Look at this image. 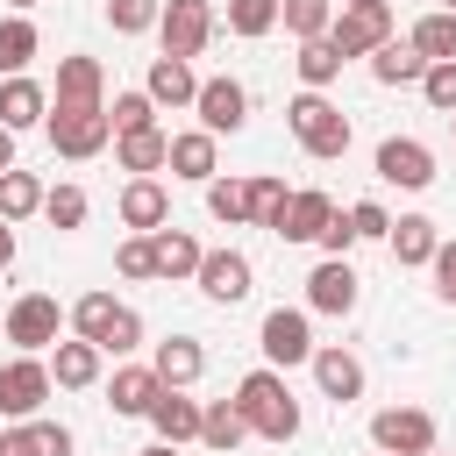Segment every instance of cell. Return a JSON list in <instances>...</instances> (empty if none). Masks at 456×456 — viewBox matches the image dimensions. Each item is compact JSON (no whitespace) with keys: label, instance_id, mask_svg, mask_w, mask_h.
<instances>
[{"label":"cell","instance_id":"cell-1","mask_svg":"<svg viewBox=\"0 0 456 456\" xmlns=\"http://www.w3.org/2000/svg\"><path fill=\"white\" fill-rule=\"evenodd\" d=\"M235 413L249 420L256 442H292V435H299V399H292L285 370H271V363H256V370L235 385Z\"/></svg>","mask_w":456,"mask_h":456},{"label":"cell","instance_id":"cell-2","mask_svg":"<svg viewBox=\"0 0 456 456\" xmlns=\"http://www.w3.org/2000/svg\"><path fill=\"white\" fill-rule=\"evenodd\" d=\"M43 135H50V150H57L64 164H93V157L114 142L107 100H100V107H64V100H50V114H43Z\"/></svg>","mask_w":456,"mask_h":456},{"label":"cell","instance_id":"cell-3","mask_svg":"<svg viewBox=\"0 0 456 456\" xmlns=\"http://www.w3.org/2000/svg\"><path fill=\"white\" fill-rule=\"evenodd\" d=\"M285 128H292V142H299L306 157H321V164L349 157V114H342L328 93H299V100L285 107Z\"/></svg>","mask_w":456,"mask_h":456},{"label":"cell","instance_id":"cell-4","mask_svg":"<svg viewBox=\"0 0 456 456\" xmlns=\"http://www.w3.org/2000/svg\"><path fill=\"white\" fill-rule=\"evenodd\" d=\"M256 349H264L271 370H299L314 356V314L306 306H271L264 328H256Z\"/></svg>","mask_w":456,"mask_h":456},{"label":"cell","instance_id":"cell-5","mask_svg":"<svg viewBox=\"0 0 456 456\" xmlns=\"http://www.w3.org/2000/svg\"><path fill=\"white\" fill-rule=\"evenodd\" d=\"M50 392H57V385H50V363H43V356L14 349V356L0 363V420H36Z\"/></svg>","mask_w":456,"mask_h":456},{"label":"cell","instance_id":"cell-6","mask_svg":"<svg viewBox=\"0 0 456 456\" xmlns=\"http://www.w3.org/2000/svg\"><path fill=\"white\" fill-rule=\"evenodd\" d=\"M435 413L428 406H378L370 413V449H385V456H428L435 449Z\"/></svg>","mask_w":456,"mask_h":456},{"label":"cell","instance_id":"cell-7","mask_svg":"<svg viewBox=\"0 0 456 456\" xmlns=\"http://www.w3.org/2000/svg\"><path fill=\"white\" fill-rule=\"evenodd\" d=\"M207 43H214V7L207 0H164L157 7V50L164 57H185L192 64Z\"/></svg>","mask_w":456,"mask_h":456},{"label":"cell","instance_id":"cell-8","mask_svg":"<svg viewBox=\"0 0 456 456\" xmlns=\"http://www.w3.org/2000/svg\"><path fill=\"white\" fill-rule=\"evenodd\" d=\"M0 335L14 342V349H28V356H43L57 335H64V306L50 299V292H21L14 306H7V321H0Z\"/></svg>","mask_w":456,"mask_h":456},{"label":"cell","instance_id":"cell-9","mask_svg":"<svg viewBox=\"0 0 456 456\" xmlns=\"http://www.w3.org/2000/svg\"><path fill=\"white\" fill-rule=\"evenodd\" d=\"M385 36H399L385 0H356V7H335V21H328V43H335L342 57H370Z\"/></svg>","mask_w":456,"mask_h":456},{"label":"cell","instance_id":"cell-10","mask_svg":"<svg viewBox=\"0 0 456 456\" xmlns=\"http://www.w3.org/2000/svg\"><path fill=\"white\" fill-rule=\"evenodd\" d=\"M363 299V278L349 271V256H321L306 271V314H328V321H349Z\"/></svg>","mask_w":456,"mask_h":456},{"label":"cell","instance_id":"cell-11","mask_svg":"<svg viewBox=\"0 0 456 456\" xmlns=\"http://www.w3.org/2000/svg\"><path fill=\"white\" fill-rule=\"evenodd\" d=\"M192 114H200V128L207 135H242V121H249V86L242 78H200V93H192Z\"/></svg>","mask_w":456,"mask_h":456},{"label":"cell","instance_id":"cell-12","mask_svg":"<svg viewBox=\"0 0 456 456\" xmlns=\"http://www.w3.org/2000/svg\"><path fill=\"white\" fill-rule=\"evenodd\" d=\"M370 164H378V178L399 185V192H428V185H435V150H428L420 135H385Z\"/></svg>","mask_w":456,"mask_h":456},{"label":"cell","instance_id":"cell-13","mask_svg":"<svg viewBox=\"0 0 456 456\" xmlns=\"http://www.w3.org/2000/svg\"><path fill=\"white\" fill-rule=\"evenodd\" d=\"M192 285H200L214 306H242V299H249V285H256V264H249L242 249H207V256H200V271H192Z\"/></svg>","mask_w":456,"mask_h":456},{"label":"cell","instance_id":"cell-14","mask_svg":"<svg viewBox=\"0 0 456 456\" xmlns=\"http://www.w3.org/2000/svg\"><path fill=\"white\" fill-rule=\"evenodd\" d=\"M43 363H50V385H57V392H93L100 370H107V349L86 342V335H57Z\"/></svg>","mask_w":456,"mask_h":456},{"label":"cell","instance_id":"cell-15","mask_svg":"<svg viewBox=\"0 0 456 456\" xmlns=\"http://www.w3.org/2000/svg\"><path fill=\"white\" fill-rule=\"evenodd\" d=\"M306 370H314V385H321V399H335V406H349V399H363V363L342 349V342H314V356H306Z\"/></svg>","mask_w":456,"mask_h":456},{"label":"cell","instance_id":"cell-16","mask_svg":"<svg viewBox=\"0 0 456 456\" xmlns=\"http://www.w3.org/2000/svg\"><path fill=\"white\" fill-rule=\"evenodd\" d=\"M328 214H335V200H328L321 185H299V192H285V207H278L271 235H278V242H314V235L328 228Z\"/></svg>","mask_w":456,"mask_h":456},{"label":"cell","instance_id":"cell-17","mask_svg":"<svg viewBox=\"0 0 456 456\" xmlns=\"http://www.w3.org/2000/svg\"><path fill=\"white\" fill-rule=\"evenodd\" d=\"M50 100H64V107H100V100H107V64L86 57V50L57 57V86H50Z\"/></svg>","mask_w":456,"mask_h":456},{"label":"cell","instance_id":"cell-18","mask_svg":"<svg viewBox=\"0 0 456 456\" xmlns=\"http://www.w3.org/2000/svg\"><path fill=\"white\" fill-rule=\"evenodd\" d=\"M164 171H171V178H185V185H207V178L221 171V135H207V128H178V135H171Z\"/></svg>","mask_w":456,"mask_h":456},{"label":"cell","instance_id":"cell-19","mask_svg":"<svg viewBox=\"0 0 456 456\" xmlns=\"http://www.w3.org/2000/svg\"><path fill=\"white\" fill-rule=\"evenodd\" d=\"M114 214H121V228H128V235L164 228V221H171V192H164V178H128V185H121V200H114Z\"/></svg>","mask_w":456,"mask_h":456},{"label":"cell","instance_id":"cell-20","mask_svg":"<svg viewBox=\"0 0 456 456\" xmlns=\"http://www.w3.org/2000/svg\"><path fill=\"white\" fill-rule=\"evenodd\" d=\"M435 242H442V228H435L428 214H399V221L385 228V249H392V264H399V271H428Z\"/></svg>","mask_w":456,"mask_h":456},{"label":"cell","instance_id":"cell-21","mask_svg":"<svg viewBox=\"0 0 456 456\" xmlns=\"http://www.w3.org/2000/svg\"><path fill=\"white\" fill-rule=\"evenodd\" d=\"M157 392H164V378H157L150 363H114V378H107V406H114L121 420H142Z\"/></svg>","mask_w":456,"mask_h":456},{"label":"cell","instance_id":"cell-22","mask_svg":"<svg viewBox=\"0 0 456 456\" xmlns=\"http://www.w3.org/2000/svg\"><path fill=\"white\" fill-rule=\"evenodd\" d=\"M142 420L157 428V442H178V449H185V442H200V399H185L178 385H164V392L150 399V413H142Z\"/></svg>","mask_w":456,"mask_h":456},{"label":"cell","instance_id":"cell-23","mask_svg":"<svg viewBox=\"0 0 456 456\" xmlns=\"http://www.w3.org/2000/svg\"><path fill=\"white\" fill-rule=\"evenodd\" d=\"M43 114H50V86H36L28 71H14V78H0V128H43Z\"/></svg>","mask_w":456,"mask_h":456},{"label":"cell","instance_id":"cell-24","mask_svg":"<svg viewBox=\"0 0 456 456\" xmlns=\"http://www.w3.org/2000/svg\"><path fill=\"white\" fill-rule=\"evenodd\" d=\"M150 256H157V278H171V285H178V278H192V271H200V256H207V249H200V235H192V228H171V221H164V228H150Z\"/></svg>","mask_w":456,"mask_h":456},{"label":"cell","instance_id":"cell-25","mask_svg":"<svg viewBox=\"0 0 456 456\" xmlns=\"http://www.w3.org/2000/svg\"><path fill=\"white\" fill-rule=\"evenodd\" d=\"M171 157V128H135V135H114V164L128 178H157Z\"/></svg>","mask_w":456,"mask_h":456},{"label":"cell","instance_id":"cell-26","mask_svg":"<svg viewBox=\"0 0 456 456\" xmlns=\"http://www.w3.org/2000/svg\"><path fill=\"white\" fill-rule=\"evenodd\" d=\"M363 64H370V78H378V86H420V71H428V57H420L406 36H385Z\"/></svg>","mask_w":456,"mask_h":456},{"label":"cell","instance_id":"cell-27","mask_svg":"<svg viewBox=\"0 0 456 456\" xmlns=\"http://www.w3.org/2000/svg\"><path fill=\"white\" fill-rule=\"evenodd\" d=\"M142 93L157 100V107H192V93H200V78H192V64L185 57H150V78H142Z\"/></svg>","mask_w":456,"mask_h":456},{"label":"cell","instance_id":"cell-28","mask_svg":"<svg viewBox=\"0 0 456 456\" xmlns=\"http://www.w3.org/2000/svg\"><path fill=\"white\" fill-rule=\"evenodd\" d=\"M150 370H157L164 385H178V392H192V385H200V370H207V349H200L192 335H171V342H157V356H150Z\"/></svg>","mask_w":456,"mask_h":456},{"label":"cell","instance_id":"cell-29","mask_svg":"<svg viewBox=\"0 0 456 456\" xmlns=\"http://www.w3.org/2000/svg\"><path fill=\"white\" fill-rule=\"evenodd\" d=\"M342 64H349V57H342L328 36H306V43H299V57H292V71H299V86H306V93H328V86L342 78Z\"/></svg>","mask_w":456,"mask_h":456},{"label":"cell","instance_id":"cell-30","mask_svg":"<svg viewBox=\"0 0 456 456\" xmlns=\"http://www.w3.org/2000/svg\"><path fill=\"white\" fill-rule=\"evenodd\" d=\"M200 442H207L214 456H235V449L249 442V420L235 413V399H214V406H200Z\"/></svg>","mask_w":456,"mask_h":456},{"label":"cell","instance_id":"cell-31","mask_svg":"<svg viewBox=\"0 0 456 456\" xmlns=\"http://www.w3.org/2000/svg\"><path fill=\"white\" fill-rule=\"evenodd\" d=\"M36 50H43L36 21H28V14H0V78L28 71V64H36Z\"/></svg>","mask_w":456,"mask_h":456},{"label":"cell","instance_id":"cell-32","mask_svg":"<svg viewBox=\"0 0 456 456\" xmlns=\"http://www.w3.org/2000/svg\"><path fill=\"white\" fill-rule=\"evenodd\" d=\"M86 214H93V200H86V185H43V221L57 228V235H78L86 228Z\"/></svg>","mask_w":456,"mask_h":456},{"label":"cell","instance_id":"cell-33","mask_svg":"<svg viewBox=\"0 0 456 456\" xmlns=\"http://www.w3.org/2000/svg\"><path fill=\"white\" fill-rule=\"evenodd\" d=\"M406 43L428 57V64H442V57H456V7H435V14H420L413 28H406Z\"/></svg>","mask_w":456,"mask_h":456},{"label":"cell","instance_id":"cell-34","mask_svg":"<svg viewBox=\"0 0 456 456\" xmlns=\"http://www.w3.org/2000/svg\"><path fill=\"white\" fill-rule=\"evenodd\" d=\"M200 192H207V214H214V221H228V228H249V178H221V171H214Z\"/></svg>","mask_w":456,"mask_h":456},{"label":"cell","instance_id":"cell-35","mask_svg":"<svg viewBox=\"0 0 456 456\" xmlns=\"http://www.w3.org/2000/svg\"><path fill=\"white\" fill-rule=\"evenodd\" d=\"M28 214H43V178L36 171H0V221H28Z\"/></svg>","mask_w":456,"mask_h":456},{"label":"cell","instance_id":"cell-36","mask_svg":"<svg viewBox=\"0 0 456 456\" xmlns=\"http://www.w3.org/2000/svg\"><path fill=\"white\" fill-rule=\"evenodd\" d=\"M114 314H121V299L114 292H86V299H71V335H86V342H107V328H114Z\"/></svg>","mask_w":456,"mask_h":456},{"label":"cell","instance_id":"cell-37","mask_svg":"<svg viewBox=\"0 0 456 456\" xmlns=\"http://www.w3.org/2000/svg\"><path fill=\"white\" fill-rule=\"evenodd\" d=\"M278 21H285V36H328V21H335V0H278Z\"/></svg>","mask_w":456,"mask_h":456},{"label":"cell","instance_id":"cell-38","mask_svg":"<svg viewBox=\"0 0 456 456\" xmlns=\"http://www.w3.org/2000/svg\"><path fill=\"white\" fill-rule=\"evenodd\" d=\"M271 28H278V0H228V36L264 43Z\"/></svg>","mask_w":456,"mask_h":456},{"label":"cell","instance_id":"cell-39","mask_svg":"<svg viewBox=\"0 0 456 456\" xmlns=\"http://www.w3.org/2000/svg\"><path fill=\"white\" fill-rule=\"evenodd\" d=\"M107 121H114V135H135V128H157V100L135 86V93H114L107 100Z\"/></svg>","mask_w":456,"mask_h":456},{"label":"cell","instance_id":"cell-40","mask_svg":"<svg viewBox=\"0 0 456 456\" xmlns=\"http://www.w3.org/2000/svg\"><path fill=\"white\" fill-rule=\"evenodd\" d=\"M157 7L164 0H107V28L114 36H150L157 28Z\"/></svg>","mask_w":456,"mask_h":456},{"label":"cell","instance_id":"cell-41","mask_svg":"<svg viewBox=\"0 0 456 456\" xmlns=\"http://www.w3.org/2000/svg\"><path fill=\"white\" fill-rule=\"evenodd\" d=\"M278 207H285V178L256 171V178H249V228H271V221H278Z\"/></svg>","mask_w":456,"mask_h":456},{"label":"cell","instance_id":"cell-42","mask_svg":"<svg viewBox=\"0 0 456 456\" xmlns=\"http://www.w3.org/2000/svg\"><path fill=\"white\" fill-rule=\"evenodd\" d=\"M420 100H428L435 114H456V57H442V64L420 71Z\"/></svg>","mask_w":456,"mask_h":456},{"label":"cell","instance_id":"cell-43","mask_svg":"<svg viewBox=\"0 0 456 456\" xmlns=\"http://www.w3.org/2000/svg\"><path fill=\"white\" fill-rule=\"evenodd\" d=\"M349 214V228H356V242H385V228H392V214H385V200H356V207H342Z\"/></svg>","mask_w":456,"mask_h":456},{"label":"cell","instance_id":"cell-44","mask_svg":"<svg viewBox=\"0 0 456 456\" xmlns=\"http://www.w3.org/2000/svg\"><path fill=\"white\" fill-rule=\"evenodd\" d=\"M114 271H121V278H135V285H142V278H157V256H150V235H128V242L114 249Z\"/></svg>","mask_w":456,"mask_h":456},{"label":"cell","instance_id":"cell-45","mask_svg":"<svg viewBox=\"0 0 456 456\" xmlns=\"http://www.w3.org/2000/svg\"><path fill=\"white\" fill-rule=\"evenodd\" d=\"M100 349H107V356H135V349H142V314H135V306H121Z\"/></svg>","mask_w":456,"mask_h":456},{"label":"cell","instance_id":"cell-46","mask_svg":"<svg viewBox=\"0 0 456 456\" xmlns=\"http://www.w3.org/2000/svg\"><path fill=\"white\" fill-rule=\"evenodd\" d=\"M428 278H435V299H442V306H456V242H449V235L435 242V256H428Z\"/></svg>","mask_w":456,"mask_h":456},{"label":"cell","instance_id":"cell-47","mask_svg":"<svg viewBox=\"0 0 456 456\" xmlns=\"http://www.w3.org/2000/svg\"><path fill=\"white\" fill-rule=\"evenodd\" d=\"M314 242H321V249H328V256H349V249H356V228H349V214H342V207H335V214H328V228H321V235H314Z\"/></svg>","mask_w":456,"mask_h":456},{"label":"cell","instance_id":"cell-48","mask_svg":"<svg viewBox=\"0 0 456 456\" xmlns=\"http://www.w3.org/2000/svg\"><path fill=\"white\" fill-rule=\"evenodd\" d=\"M28 428H36V449H43V456H71V428H64V420H43V413H36Z\"/></svg>","mask_w":456,"mask_h":456},{"label":"cell","instance_id":"cell-49","mask_svg":"<svg viewBox=\"0 0 456 456\" xmlns=\"http://www.w3.org/2000/svg\"><path fill=\"white\" fill-rule=\"evenodd\" d=\"M0 456H43V449H36V428H28V420H7V428H0Z\"/></svg>","mask_w":456,"mask_h":456},{"label":"cell","instance_id":"cell-50","mask_svg":"<svg viewBox=\"0 0 456 456\" xmlns=\"http://www.w3.org/2000/svg\"><path fill=\"white\" fill-rule=\"evenodd\" d=\"M14 264V221H0V271Z\"/></svg>","mask_w":456,"mask_h":456},{"label":"cell","instance_id":"cell-51","mask_svg":"<svg viewBox=\"0 0 456 456\" xmlns=\"http://www.w3.org/2000/svg\"><path fill=\"white\" fill-rule=\"evenodd\" d=\"M0 171H14V128H0Z\"/></svg>","mask_w":456,"mask_h":456},{"label":"cell","instance_id":"cell-52","mask_svg":"<svg viewBox=\"0 0 456 456\" xmlns=\"http://www.w3.org/2000/svg\"><path fill=\"white\" fill-rule=\"evenodd\" d=\"M135 456H178V442H150V449H135Z\"/></svg>","mask_w":456,"mask_h":456},{"label":"cell","instance_id":"cell-53","mask_svg":"<svg viewBox=\"0 0 456 456\" xmlns=\"http://www.w3.org/2000/svg\"><path fill=\"white\" fill-rule=\"evenodd\" d=\"M28 7H36V0H7V14H28Z\"/></svg>","mask_w":456,"mask_h":456},{"label":"cell","instance_id":"cell-54","mask_svg":"<svg viewBox=\"0 0 456 456\" xmlns=\"http://www.w3.org/2000/svg\"><path fill=\"white\" fill-rule=\"evenodd\" d=\"M449 135H456V114H449Z\"/></svg>","mask_w":456,"mask_h":456},{"label":"cell","instance_id":"cell-55","mask_svg":"<svg viewBox=\"0 0 456 456\" xmlns=\"http://www.w3.org/2000/svg\"><path fill=\"white\" fill-rule=\"evenodd\" d=\"M342 7H356V0H342Z\"/></svg>","mask_w":456,"mask_h":456},{"label":"cell","instance_id":"cell-56","mask_svg":"<svg viewBox=\"0 0 456 456\" xmlns=\"http://www.w3.org/2000/svg\"><path fill=\"white\" fill-rule=\"evenodd\" d=\"M442 7H456V0H442Z\"/></svg>","mask_w":456,"mask_h":456},{"label":"cell","instance_id":"cell-57","mask_svg":"<svg viewBox=\"0 0 456 456\" xmlns=\"http://www.w3.org/2000/svg\"><path fill=\"white\" fill-rule=\"evenodd\" d=\"M370 456H385V449H370Z\"/></svg>","mask_w":456,"mask_h":456},{"label":"cell","instance_id":"cell-58","mask_svg":"<svg viewBox=\"0 0 456 456\" xmlns=\"http://www.w3.org/2000/svg\"><path fill=\"white\" fill-rule=\"evenodd\" d=\"M428 456H442V449H428Z\"/></svg>","mask_w":456,"mask_h":456}]
</instances>
